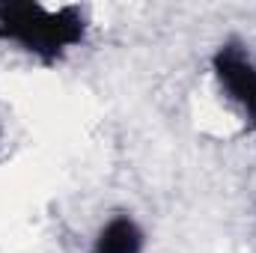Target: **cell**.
I'll return each mask as SVG.
<instances>
[{"label": "cell", "mask_w": 256, "mask_h": 253, "mask_svg": "<svg viewBox=\"0 0 256 253\" xmlns=\"http://www.w3.org/2000/svg\"><path fill=\"white\" fill-rule=\"evenodd\" d=\"M140 250H143V232L128 214L108 220L102 226L96 244H92V253H140Z\"/></svg>", "instance_id": "cell-3"}, {"label": "cell", "mask_w": 256, "mask_h": 253, "mask_svg": "<svg viewBox=\"0 0 256 253\" xmlns=\"http://www.w3.org/2000/svg\"><path fill=\"white\" fill-rule=\"evenodd\" d=\"M212 68H214L218 84L226 90V96L248 116L250 128H256V66H254V60L236 42H226L212 57Z\"/></svg>", "instance_id": "cell-2"}, {"label": "cell", "mask_w": 256, "mask_h": 253, "mask_svg": "<svg viewBox=\"0 0 256 253\" xmlns=\"http://www.w3.org/2000/svg\"><path fill=\"white\" fill-rule=\"evenodd\" d=\"M84 15L78 6H63L57 12L30 0L0 3V39L15 42L42 63L60 60L72 45L84 39Z\"/></svg>", "instance_id": "cell-1"}]
</instances>
